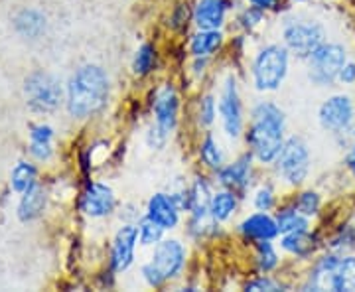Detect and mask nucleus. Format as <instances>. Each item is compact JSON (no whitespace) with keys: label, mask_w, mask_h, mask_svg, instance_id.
I'll use <instances>...</instances> for the list:
<instances>
[{"label":"nucleus","mask_w":355,"mask_h":292,"mask_svg":"<svg viewBox=\"0 0 355 292\" xmlns=\"http://www.w3.org/2000/svg\"><path fill=\"white\" fill-rule=\"evenodd\" d=\"M245 142L259 164L272 166L286 142V113L277 103L261 99L251 107Z\"/></svg>","instance_id":"nucleus-1"},{"label":"nucleus","mask_w":355,"mask_h":292,"mask_svg":"<svg viewBox=\"0 0 355 292\" xmlns=\"http://www.w3.org/2000/svg\"><path fill=\"white\" fill-rule=\"evenodd\" d=\"M111 95L109 74L97 64H85L65 85V107L73 119H89L101 113Z\"/></svg>","instance_id":"nucleus-2"},{"label":"nucleus","mask_w":355,"mask_h":292,"mask_svg":"<svg viewBox=\"0 0 355 292\" xmlns=\"http://www.w3.org/2000/svg\"><path fill=\"white\" fill-rule=\"evenodd\" d=\"M302 291L355 292V251L336 253L326 249L314 257Z\"/></svg>","instance_id":"nucleus-3"},{"label":"nucleus","mask_w":355,"mask_h":292,"mask_svg":"<svg viewBox=\"0 0 355 292\" xmlns=\"http://www.w3.org/2000/svg\"><path fill=\"white\" fill-rule=\"evenodd\" d=\"M188 265V249L180 239L164 237L154 245L150 261L140 267L142 280L150 289H162L170 280L182 277Z\"/></svg>","instance_id":"nucleus-4"},{"label":"nucleus","mask_w":355,"mask_h":292,"mask_svg":"<svg viewBox=\"0 0 355 292\" xmlns=\"http://www.w3.org/2000/svg\"><path fill=\"white\" fill-rule=\"evenodd\" d=\"M318 125L328 132L336 144L347 151L355 130V97L352 93L338 91L328 95L318 107Z\"/></svg>","instance_id":"nucleus-5"},{"label":"nucleus","mask_w":355,"mask_h":292,"mask_svg":"<svg viewBox=\"0 0 355 292\" xmlns=\"http://www.w3.org/2000/svg\"><path fill=\"white\" fill-rule=\"evenodd\" d=\"M292 53L284 44H266L253 55L251 83L259 93H272L280 89L291 71Z\"/></svg>","instance_id":"nucleus-6"},{"label":"nucleus","mask_w":355,"mask_h":292,"mask_svg":"<svg viewBox=\"0 0 355 292\" xmlns=\"http://www.w3.org/2000/svg\"><path fill=\"white\" fill-rule=\"evenodd\" d=\"M352 58L349 48L338 40H326L304 60L306 77L318 89H331L338 85V76Z\"/></svg>","instance_id":"nucleus-7"},{"label":"nucleus","mask_w":355,"mask_h":292,"mask_svg":"<svg viewBox=\"0 0 355 292\" xmlns=\"http://www.w3.org/2000/svg\"><path fill=\"white\" fill-rule=\"evenodd\" d=\"M275 176L288 188H300L312 172V151L302 137H286L282 151L272 162Z\"/></svg>","instance_id":"nucleus-8"},{"label":"nucleus","mask_w":355,"mask_h":292,"mask_svg":"<svg viewBox=\"0 0 355 292\" xmlns=\"http://www.w3.org/2000/svg\"><path fill=\"white\" fill-rule=\"evenodd\" d=\"M282 44L296 60H302L322 46L328 38V28L322 20L312 16H288L282 22Z\"/></svg>","instance_id":"nucleus-9"},{"label":"nucleus","mask_w":355,"mask_h":292,"mask_svg":"<svg viewBox=\"0 0 355 292\" xmlns=\"http://www.w3.org/2000/svg\"><path fill=\"white\" fill-rule=\"evenodd\" d=\"M26 105L34 113H53L65 101V91L58 77L46 71H34L24 81Z\"/></svg>","instance_id":"nucleus-10"},{"label":"nucleus","mask_w":355,"mask_h":292,"mask_svg":"<svg viewBox=\"0 0 355 292\" xmlns=\"http://www.w3.org/2000/svg\"><path fill=\"white\" fill-rule=\"evenodd\" d=\"M217 107H219L221 130L225 132L227 139L237 140L245 132V109H243L239 81L233 74H229L223 79Z\"/></svg>","instance_id":"nucleus-11"},{"label":"nucleus","mask_w":355,"mask_h":292,"mask_svg":"<svg viewBox=\"0 0 355 292\" xmlns=\"http://www.w3.org/2000/svg\"><path fill=\"white\" fill-rule=\"evenodd\" d=\"M150 111L154 117L150 127L170 139L180 121V95L172 83H164L156 89L150 103Z\"/></svg>","instance_id":"nucleus-12"},{"label":"nucleus","mask_w":355,"mask_h":292,"mask_svg":"<svg viewBox=\"0 0 355 292\" xmlns=\"http://www.w3.org/2000/svg\"><path fill=\"white\" fill-rule=\"evenodd\" d=\"M139 243V225L137 223H123V227L116 231L113 245H111L109 268L119 275V273H125L132 267Z\"/></svg>","instance_id":"nucleus-13"},{"label":"nucleus","mask_w":355,"mask_h":292,"mask_svg":"<svg viewBox=\"0 0 355 292\" xmlns=\"http://www.w3.org/2000/svg\"><path fill=\"white\" fill-rule=\"evenodd\" d=\"M79 209L91 219L113 216L116 209V196H114L113 188L103 182L87 184L79 198Z\"/></svg>","instance_id":"nucleus-14"},{"label":"nucleus","mask_w":355,"mask_h":292,"mask_svg":"<svg viewBox=\"0 0 355 292\" xmlns=\"http://www.w3.org/2000/svg\"><path fill=\"white\" fill-rule=\"evenodd\" d=\"M280 249L294 259L312 261L322 249H326V239L314 227L300 229L280 235Z\"/></svg>","instance_id":"nucleus-15"},{"label":"nucleus","mask_w":355,"mask_h":292,"mask_svg":"<svg viewBox=\"0 0 355 292\" xmlns=\"http://www.w3.org/2000/svg\"><path fill=\"white\" fill-rule=\"evenodd\" d=\"M253 162L254 156L251 154V151L237 156L231 162H225L216 172L217 184L221 188H227V190L237 191V194H245L253 182Z\"/></svg>","instance_id":"nucleus-16"},{"label":"nucleus","mask_w":355,"mask_h":292,"mask_svg":"<svg viewBox=\"0 0 355 292\" xmlns=\"http://www.w3.org/2000/svg\"><path fill=\"white\" fill-rule=\"evenodd\" d=\"M233 10V0H198L193 6V24L198 30H221Z\"/></svg>","instance_id":"nucleus-17"},{"label":"nucleus","mask_w":355,"mask_h":292,"mask_svg":"<svg viewBox=\"0 0 355 292\" xmlns=\"http://www.w3.org/2000/svg\"><path fill=\"white\" fill-rule=\"evenodd\" d=\"M144 216L153 219L154 223H158L164 231H172L180 225V216L182 209L178 207L176 200L172 198V194L166 191H156L153 198L146 203Z\"/></svg>","instance_id":"nucleus-18"},{"label":"nucleus","mask_w":355,"mask_h":292,"mask_svg":"<svg viewBox=\"0 0 355 292\" xmlns=\"http://www.w3.org/2000/svg\"><path fill=\"white\" fill-rule=\"evenodd\" d=\"M237 231L241 233L247 241H275L279 237V223L277 217L270 216L268 212H254L247 216L237 225Z\"/></svg>","instance_id":"nucleus-19"},{"label":"nucleus","mask_w":355,"mask_h":292,"mask_svg":"<svg viewBox=\"0 0 355 292\" xmlns=\"http://www.w3.org/2000/svg\"><path fill=\"white\" fill-rule=\"evenodd\" d=\"M46 203H48V194L40 184L32 186L24 194H20V202H18V207H16L20 221L28 223V221L38 219L46 209Z\"/></svg>","instance_id":"nucleus-20"},{"label":"nucleus","mask_w":355,"mask_h":292,"mask_svg":"<svg viewBox=\"0 0 355 292\" xmlns=\"http://www.w3.org/2000/svg\"><path fill=\"white\" fill-rule=\"evenodd\" d=\"M223 44L225 36L221 30H198L196 34H191L188 50L191 58H211L223 48Z\"/></svg>","instance_id":"nucleus-21"},{"label":"nucleus","mask_w":355,"mask_h":292,"mask_svg":"<svg viewBox=\"0 0 355 292\" xmlns=\"http://www.w3.org/2000/svg\"><path fill=\"white\" fill-rule=\"evenodd\" d=\"M14 30L28 40H38L46 32V14L40 12L36 8H22L14 16Z\"/></svg>","instance_id":"nucleus-22"},{"label":"nucleus","mask_w":355,"mask_h":292,"mask_svg":"<svg viewBox=\"0 0 355 292\" xmlns=\"http://www.w3.org/2000/svg\"><path fill=\"white\" fill-rule=\"evenodd\" d=\"M239 194L227 188H221V190L214 191L211 196V202H209V216L214 217L219 223H225L231 217L237 214V207H239Z\"/></svg>","instance_id":"nucleus-23"},{"label":"nucleus","mask_w":355,"mask_h":292,"mask_svg":"<svg viewBox=\"0 0 355 292\" xmlns=\"http://www.w3.org/2000/svg\"><path fill=\"white\" fill-rule=\"evenodd\" d=\"M198 156H200V162L211 172H217L221 166L225 164V153H223L219 140L211 132H205V137L198 146Z\"/></svg>","instance_id":"nucleus-24"},{"label":"nucleus","mask_w":355,"mask_h":292,"mask_svg":"<svg viewBox=\"0 0 355 292\" xmlns=\"http://www.w3.org/2000/svg\"><path fill=\"white\" fill-rule=\"evenodd\" d=\"M277 223H279V233H292V231H300V229H310L312 227V219L310 217L302 216L294 203L288 202L284 205H280L279 212H277Z\"/></svg>","instance_id":"nucleus-25"},{"label":"nucleus","mask_w":355,"mask_h":292,"mask_svg":"<svg viewBox=\"0 0 355 292\" xmlns=\"http://www.w3.org/2000/svg\"><path fill=\"white\" fill-rule=\"evenodd\" d=\"M326 249L336 251V253H352L355 251V223L343 221L334 229L330 237H326Z\"/></svg>","instance_id":"nucleus-26"},{"label":"nucleus","mask_w":355,"mask_h":292,"mask_svg":"<svg viewBox=\"0 0 355 292\" xmlns=\"http://www.w3.org/2000/svg\"><path fill=\"white\" fill-rule=\"evenodd\" d=\"M130 67H132V74L137 77H148L158 67V50L148 42L139 46V50L135 51Z\"/></svg>","instance_id":"nucleus-27"},{"label":"nucleus","mask_w":355,"mask_h":292,"mask_svg":"<svg viewBox=\"0 0 355 292\" xmlns=\"http://www.w3.org/2000/svg\"><path fill=\"white\" fill-rule=\"evenodd\" d=\"M36 184H38V168L32 162L20 160L14 166L12 174H10V188L16 194H24L26 190H30Z\"/></svg>","instance_id":"nucleus-28"},{"label":"nucleus","mask_w":355,"mask_h":292,"mask_svg":"<svg viewBox=\"0 0 355 292\" xmlns=\"http://www.w3.org/2000/svg\"><path fill=\"white\" fill-rule=\"evenodd\" d=\"M254 265L259 273H272L280 265V257L277 247L272 241H257L254 243Z\"/></svg>","instance_id":"nucleus-29"},{"label":"nucleus","mask_w":355,"mask_h":292,"mask_svg":"<svg viewBox=\"0 0 355 292\" xmlns=\"http://www.w3.org/2000/svg\"><path fill=\"white\" fill-rule=\"evenodd\" d=\"M291 202L294 203V207H296L302 216L310 217V219H316V217L322 214V205H324L322 194L316 190L298 191Z\"/></svg>","instance_id":"nucleus-30"},{"label":"nucleus","mask_w":355,"mask_h":292,"mask_svg":"<svg viewBox=\"0 0 355 292\" xmlns=\"http://www.w3.org/2000/svg\"><path fill=\"white\" fill-rule=\"evenodd\" d=\"M217 114H219V107H217V99L214 93H205L200 97L198 107H196V121L202 128H209L216 123Z\"/></svg>","instance_id":"nucleus-31"},{"label":"nucleus","mask_w":355,"mask_h":292,"mask_svg":"<svg viewBox=\"0 0 355 292\" xmlns=\"http://www.w3.org/2000/svg\"><path fill=\"white\" fill-rule=\"evenodd\" d=\"M137 225H139V241L142 247H154L156 243L164 239V229L146 216L140 217Z\"/></svg>","instance_id":"nucleus-32"},{"label":"nucleus","mask_w":355,"mask_h":292,"mask_svg":"<svg viewBox=\"0 0 355 292\" xmlns=\"http://www.w3.org/2000/svg\"><path fill=\"white\" fill-rule=\"evenodd\" d=\"M253 205L259 212H270L277 207V191L270 184L259 186L253 194Z\"/></svg>","instance_id":"nucleus-33"},{"label":"nucleus","mask_w":355,"mask_h":292,"mask_svg":"<svg viewBox=\"0 0 355 292\" xmlns=\"http://www.w3.org/2000/svg\"><path fill=\"white\" fill-rule=\"evenodd\" d=\"M263 20H265V10H261V8H254V6H245L239 16H237V24L241 30L245 32H253L257 26L263 24Z\"/></svg>","instance_id":"nucleus-34"},{"label":"nucleus","mask_w":355,"mask_h":292,"mask_svg":"<svg viewBox=\"0 0 355 292\" xmlns=\"http://www.w3.org/2000/svg\"><path fill=\"white\" fill-rule=\"evenodd\" d=\"M288 286L286 284H282L279 280H275L272 277H268V275H259V277H254L251 279L247 284H245V291L247 292H261V291H266V292H275V291H286Z\"/></svg>","instance_id":"nucleus-35"},{"label":"nucleus","mask_w":355,"mask_h":292,"mask_svg":"<svg viewBox=\"0 0 355 292\" xmlns=\"http://www.w3.org/2000/svg\"><path fill=\"white\" fill-rule=\"evenodd\" d=\"M193 20V8H190L188 4H178L176 8L170 12V18H168V26L172 28V30H178V32H182V30H186L188 28V22Z\"/></svg>","instance_id":"nucleus-36"},{"label":"nucleus","mask_w":355,"mask_h":292,"mask_svg":"<svg viewBox=\"0 0 355 292\" xmlns=\"http://www.w3.org/2000/svg\"><path fill=\"white\" fill-rule=\"evenodd\" d=\"M28 151L38 162H48L53 156V142H30Z\"/></svg>","instance_id":"nucleus-37"},{"label":"nucleus","mask_w":355,"mask_h":292,"mask_svg":"<svg viewBox=\"0 0 355 292\" xmlns=\"http://www.w3.org/2000/svg\"><path fill=\"white\" fill-rule=\"evenodd\" d=\"M53 137H55V132L50 125L40 123V125L30 127V142H53Z\"/></svg>","instance_id":"nucleus-38"},{"label":"nucleus","mask_w":355,"mask_h":292,"mask_svg":"<svg viewBox=\"0 0 355 292\" xmlns=\"http://www.w3.org/2000/svg\"><path fill=\"white\" fill-rule=\"evenodd\" d=\"M338 85L347 87V89L355 87V58H349V60L345 62V65L342 67V71H340V76H338Z\"/></svg>","instance_id":"nucleus-39"},{"label":"nucleus","mask_w":355,"mask_h":292,"mask_svg":"<svg viewBox=\"0 0 355 292\" xmlns=\"http://www.w3.org/2000/svg\"><path fill=\"white\" fill-rule=\"evenodd\" d=\"M345 168H347V172L352 174V178L355 180V132L352 144H349L347 151H345Z\"/></svg>","instance_id":"nucleus-40"},{"label":"nucleus","mask_w":355,"mask_h":292,"mask_svg":"<svg viewBox=\"0 0 355 292\" xmlns=\"http://www.w3.org/2000/svg\"><path fill=\"white\" fill-rule=\"evenodd\" d=\"M251 6H254V8H261V10H275L277 6H279L280 0H247Z\"/></svg>","instance_id":"nucleus-41"},{"label":"nucleus","mask_w":355,"mask_h":292,"mask_svg":"<svg viewBox=\"0 0 355 292\" xmlns=\"http://www.w3.org/2000/svg\"><path fill=\"white\" fill-rule=\"evenodd\" d=\"M291 2H308V0H291Z\"/></svg>","instance_id":"nucleus-42"},{"label":"nucleus","mask_w":355,"mask_h":292,"mask_svg":"<svg viewBox=\"0 0 355 292\" xmlns=\"http://www.w3.org/2000/svg\"><path fill=\"white\" fill-rule=\"evenodd\" d=\"M352 221H354V223H355V216H354V217H352Z\"/></svg>","instance_id":"nucleus-43"},{"label":"nucleus","mask_w":355,"mask_h":292,"mask_svg":"<svg viewBox=\"0 0 355 292\" xmlns=\"http://www.w3.org/2000/svg\"><path fill=\"white\" fill-rule=\"evenodd\" d=\"M354 132H355V130H354Z\"/></svg>","instance_id":"nucleus-44"}]
</instances>
